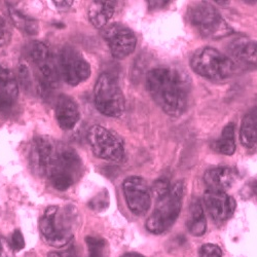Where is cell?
<instances>
[{
    "label": "cell",
    "instance_id": "cell-12",
    "mask_svg": "<svg viewBox=\"0 0 257 257\" xmlns=\"http://www.w3.org/2000/svg\"><path fill=\"white\" fill-rule=\"evenodd\" d=\"M102 36L115 59L122 60L130 56L136 49L137 39L134 32L120 23H113L104 27Z\"/></svg>",
    "mask_w": 257,
    "mask_h": 257
},
{
    "label": "cell",
    "instance_id": "cell-28",
    "mask_svg": "<svg viewBox=\"0 0 257 257\" xmlns=\"http://www.w3.org/2000/svg\"><path fill=\"white\" fill-rule=\"evenodd\" d=\"M200 257H222V250L215 244H204L199 251Z\"/></svg>",
    "mask_w": 257,
    "mask_h": 257
},
{
    "label": "cell",
    "instance_id": "cell-29",
    "mask_svg": "<svg viewBox=\"0 0 257 257\" xmlns=\"http://www.w3.org/2000/svg\"><path fill=\"white\" fill-rule=\"evenodd\" d=\"M12 37V32L7 21L0 17V48L7 46Z\"/></svg>",
    "mask_w": 257,
    "mask_h": 257
},
{
    "label": "cell",
    "instance_id": "cell-17",
    "mask_svg": "<svg viewBox=\"0 0 257 257\" xmlns=\"http://www.w3.org/2000/svg\"><path fill=\"white\" fill-rule=\"evenodd\" d=\"M235 180V172L229 167H218L206 171L204 181L211 191L226 192Z\"/></svg>",
    "mask_w": 257,
    "mask_h": 257
},
{
    "label": "cell",
    "instance_id": "cell-14",
    "mask_svg": "<svg viewBox=\"0 0 257 257\" xmlns=\"http://www.w3.org/2000/svg\"><path fill=\"white\" fill-rule=\"evenodd\" d=\"M204 208L214 221L218 223L228 220L234 213L237 204L232 197L226 192L207 190L204 194Z\"/></svg>",
    "mask_w": 257,
    "mask_h": 257
},
{
    "label": "cell",
    "instance_id": "cell-25",
    "mask_svg": "<svg viewBox=\"0 0 257 257\" xmlns=\"http://www.w3.org/2000/svg\"><path fill=\"white\" fill-rule=\"evenodd\" d=\"M109 195L108 191L103 189L99 194H97L89 203V206L94 211H104L109 206Z\"/></svg>",
    "mask_w": 257,
    "mask_h": 257
},
{
    "label": "cell",
    "instance_id": "cell-20",
    "mask_svg": "<svg viewBox=\"0 0 257 257\" xmlns=\"http://www.w3.org/2000/svg\"><path fill=\"white\" fill-rule=\"evenodd\" d=\"M189 232L195 237H201L206 231L207 221L203 204L200 200H195L190 205L189 218L186 222Z\"/></svg>",
    "mask_w": 257,
    "mask_h": 257
},
{
    "label": "cell",
    "instance_id": "cell-16",
    "mask_svg": "<svg viewBox=\"0 0 257 257\" xmlns=\"http://www.w3.org/2000/svg\"><path fill=\"white\" fill-rule=\"evenodd\" d=\"M79 109L73 98L68 95H60L56 103V119L65 131L72 130L79 120Z\"/></svg>",
    "mask_w": 257,
    "mask_h": 257
},
{
    "label": "cell",
    "instance_id": "cell-22",
    "mask_svg": "<svg viewBox=\"0 0 257 257\" xmlns=\"http://www.w3.org/2000/svg\"><path fill=\"white\" fill-rule=\"evenodd\" d=\"M212 147L214 151L220 155L232 156L235 152V141H234V124L228 123L224 126L220 137L213 142Z\"/></svg>",
    "mask_w": 257,
    "mask_h": 257
},
{
    "label": "cell",
    "instance_id": "cell-32",
    "mask_svg": "<svg viewBox=\"0 0 257 257\" xmlns=\"http://www.w3.org/2000/svg\"><path fill=\"white\" fill-rule=\"evenodd\" d=\"M48 257H78V255L73 248H69L66 251L52 252L48 255Z\"/></svg>",
    "mask_w": 257,
    "mask_h": 257
},
{
    "label": "cell",
    "instance_id": "cell-8",
    "mask_svg": "<svg viewBox=\"0 0 257 257\" xmlns=\"http://www.w3.org/2000/svg\"><path fill=\"white\" fill-rule=\"evenodd\" d=\"M81 169V159L74 149L60 145L59 158L49 179L54 188L59 191H65L80 177Z\"/></svg>",
    "mask_w": 257,
    "mask_h": 257
},
{
    "label": "cell",
    "instance_id": "cell-27",
    "mask_svg": "<svg viewBox=\"0 0 257 257\" xmlns=\"http://www.w3.org/2000/svg\"><path fill=\"white\" fill-rule=\"evenodd\" d=\"M18 74H19V79L22 83L25 90H29L32 88V77H31V72L28 67L27 64L25 63H20V65L18 67Z\"/></svg>",
    "mask_w": 257,
    "mask_h": 257
},
{
    "label": "cell",
    "instance_id": "cell-15",
    "mask_svg": "<svg viewBox=\"0 0 257 257\" xmlns=\"http://www.w3.org/2000/svg\"><path fill=\"white\" fill-rule=\"evenodd\" d=\"M19 85L15 74L0 65V113L9 114L18 100Z\"/></svg>",
    "mask_w": 257,
    "mask_h": 257
},
{
    "label": "cell",
    "instance_id": "cell-11",
    "mask_svg": "<svg viewBox=\"0 0 257 257\" xmlns=\"http://www.w3.org/2000/svg\"><path fill=\"white\" fill-rule=\"evenodd\" d=\"M59 71L68 84L77 85L91 76V66L82 54L71 46H65L59 57Z\"/></svg>",
    "mask_w": 257,
    "mask_h": 257
},
{
    "label": "cell",
    "instance_id": "cell-4",
    "mask_svg": "<svg viewBox=\"0 0 257 257\" xmlns=\"http://www.w3.org/2000/svg\"><path fill=\"white\" fill-rule=\"evenodd\" d=\"M184 196V183L177 181L171 186L169 194L157 201V208L148 217L145 226L152 233L160 234L168 230L178 218Z\"/></svg>",
    "mask_w": 257,
    "mask_h": 257
},
{
    "label": "cell",
    "instance_id": "cell-7",
    "mask_svg": "<svg viewBox=\"0 0 257 257\" xmlns=\"http://www.w3.org/2000/svg\"><path fill=\"white\" fill-rule=\"evenodd\" d=\"M28 55L39 76V88L42 93L57 89L60 84V71L58 62L47 45L40 41H33L28 48Z\"/></svg>",
    "mask_w": 257,
    "mask_h": 257
},
{
    "label": "cell",
    "instance_id": "cell-10",
    "mask_svg": "<svg viewBox=\"0 0 257 257\" xmlns=\"http://www.w3.org/2000/svg\"><path fill=\"white\" fill-rule=\"evenodd\" d=\"M60 145L50 136H36L30 147V165L33 172L40 177H50L57 164Z\"/></svg>",
    "mask_w": 257,
    "mask_h": 257
},
{
    "label": "cell",
    "instance_id": "cell-30",
    "mask_svg": "<svg viewBox=\"0 0 257 257\" xmlns=\"http://www.w3.org/2000/svg\"><path fill=\"white\" fill-rule=\"evenodd\" d=\"M11 244L15 251H20L25 247V240H24V237H23L22 232H21V230L17 229L14 231Z\"/></svg>",
    "mask_w": 257,
    "mask_h": 257
},
{
    "label": "cell",
    "instance_id": "cell-1",
    "mask_svg": "<svg viewBox=\"0 0 257 257\" xmlns=\"http://www.w3.org/2000/svg\"><path fill=\"white\" fill-rule=\"evenodd\" d=\"M146 89L166 114L178 117L187 108L191 80L180 68L161 66L147 73Z\"/></svg>",
    "mask_w": 257,
    "mask_h": 257
},
{
    "label": "cell",
    "instance_id": "cell-31",
    "mask_svg": "<svg viewBox=\"0 0 257 257\" xmlns=\"http://www.w3.org/2000/svg\"><path fill=\"white\" fill-rule=\"evenodd\" d=\"M0 257H15L12 244L5 238H0Z\"/></svg>",
    "mask_w": 257,
    "mask_h": 257
},
{
    "label": "cell",
    "instance_id": "cell-24",
    "mask_svg": "<svg viewBox=\"0 0 257 257\" xmlns=\"http://www.w3.org/2000/svg\"><path fill=\"white\" fill-rule=\"evenodd\" d=\"M88 248L89 257H107V243L101 237H90L85 238Z\"/></svg>",
    "mask_w": 257,
    "mask_h": 257
},
{
    "label": "cell",
    "instance_id": "cell-35",
    "mask_svg": "<svg viewBox=\"0 0 257 257\" xmlns=\"http://www.w3.org/2000/svg\"><path fill=\"white\" fill-rule=\"evenodd\" d=\"M121 257H144V256H142L141 254H138V253H125Z\"/></svg>",
    "mask_w": 257,
    "mask_h": 257
},
{
    "label": "cell",
    "instance_id": "cell-6",
    "mask_svg": "<svg viewBox=\"0 0 257 257\" xmlns=\"http://www.w3.org/2000/svg\"><path fill=\"white\" fill-rule=\"evenodd\" d=\"M94 100L97 109L104 115L118 117L125 109L123 93L115 77L109 73H102L96 81Z\"/></svg>",
    "mask_w": 257,
    "mask_h": 257
},
{
    "label": "cell",
    "instance_id": "cell-23",
    "mask_svg": "<svg viewBox=\"0 0 257 257\" xmlns=\"http://www.w3.org/2000/svg\"><path fill=\"white\" fill-rule=\"evenodd\" d=\"M10 17L13 21V23L16 25L17 28L20 30H23L29 35H36L39 31V25L37 21L26 16L25 14L21 13L13 8H10Z\"/></svg>",
    "mask_w": 257,
    "mask_h": 257
},
{
    "label": "cell",
    "instance_id": "cell-34",
    "mask_svg": "<svg viewBox=\"0 0 257 257\" xmlns=\"http://www.w3.org/2000/svg\"><path fill=\"white\" fill-rule=\"evenodd\" d=\"M148 4H151L149 6L154 7L155 9L158 7V2H148ZM159 4H160V7L162 8V7H164L166 4H169V2H159Z\"/></svg>",
    "mask_w": 257,
    "mask_h": 257
},
{
    "label": "cell",
    "instance_id": "cell-3",
    "mask_svg": "<svg viewBox=\"0 0 257 257\" xmlns=\"http://www.w3.org/2000/svg\"><path fill=\"white\" fill-rule=\"evenodd\" d=\"M190 67L200 76L215 81L225 80L235 72L231 59L214 48H202L190 59Z\"/></svg>",
    "mask_w": 257,
    "mask_h": 257
},
{
    "label": "cell",
    "instance_id": "cell-2",
    "mask_svg": "<svg viewBox=\"0 0 257 257\" xmlns=\"http://www.w3.org/2000/svg\"><path fill=\"white\" fill-rule=\"evenodd\" d=\"M78 214L74 206H50L39 220V229L45 242L50 246L62 248L73 239Z\"/></svg>",
    "mask_w": 257,
    "mask_h": 257
},
{
    "label": "cell",
    "instance_id": "cell-9",
    "mask_svg": "<svg viewBox=\"0 0 257 257\" xmlns=\"http://www.w3.org/2000/svg\"><path fill=\"white\" fill-rule=\"evenodd\" d=\"M88 141L94 155L104 161L119 163L124 158L121 139L108 128L95 124L88 131Z\"/></svg>",
    "mask_w": 257,
    "mask_h": 257
},
{
    "label": "cell",
    "instance_id": "cell-18",
    "mask_svg": "<svg viewBox=\"0 0 257 257\" xmlns=\"http://www.w3.org/2000/svg\"><path fill=\"white\" fill-rule=\"evenodd\" d=\"M227 51L230 54V59L239 62L245 66L256 65V42L246 37H241L230 42Z\"/></svg>",
    "mask_w": 257,
    "mask_h": 257
},
{
    "label": "cell",
    "instance_id": "cell-21",
    "mask_svg": "<svg viewBox=\"0 0 257 257\" xmlns=\"http://www.w3.org/2000/svg\"><path fill=\"white\" fill-rule=\"evenodd\" d=\"M240 139L243 146L252 149L257 143V117L256 108L247 113L242 121Z\"/></svg>",
    "mask_w": 257,
    "mask_h": 257
},
{
    "label": "cell",
    "instance_id": "cell-19",
    "mask_svg": "<svg viewBox=\"0 0 257 257\" xmlns=\"http://www.w3.org/2000/svg\"><path fill=\"white\" fill-rule=\"evenodd\" d=\"M114 13L115 3L97 0V2H93L91 4L88 17L95 28L103 29L108 23V21L113 17Z\"/></svg>",
    "mask_w": 257,
    "mask_h": 257
},
{
    "label": "cell",
    "instance_id": "cell-5",
    "mask_svg": "<svg viewBox=\"0 0 257 257\" xmlns=\"http://www.w3.org/2000/svg\"><path fill=\"white\" fill-rule=\"evenodd\" d=\"M187 17L190 24L204 38H222L233 32L220 13L206 3L190 7Z\"/></svg>",
    "mask_w": 257,
    "mask_h": 257
},
{
    "label": "cell",
    "instance_id": "cell-13",
    "mask_svg": "<svg viewBox=\"0 0 257 257\" xmlns=\"http://www.w3.org/2000/svg\"><path fill=\"white\" fill-rule=\"evenodd\" d=\"M127 208L135 215H142L152 206V191L140 176L127 177L122 184Z\"/></svg>",
    "mask_w": 257,
    "mask_h": 257
},
{
    "label": "cell",
    "instance_id": "cell-26",
    "mask_svg": "<svg viewBox=\"0 0 257 257\" xmlns=\"http://www.w3.org/2000/svg\"><path fill=\"white\" fill-rule=\"evenodd\" d=\"M171 183L167 178H159L153 185V194L157 201L165 198L171 190Z\"/></svg>",
    "mask_w": 257,
    "mask_h": 257
},
{
    "label": "cell",
    "instance_id": "cell-33",
    "mask_svg": "<svg viewBox=\"0 0 257 257\" xmlns=\"http://www.w3.org/2000/svg\"><path fill=\"white\" fill-rule=\"evenodd\" d=\"M55 4V7H57L61 11H66L67 9L71 8L73 5V2H53Z\"/></svg>",
    "mask_w": 257,
    "mask_h": 257
}]
</instances>
